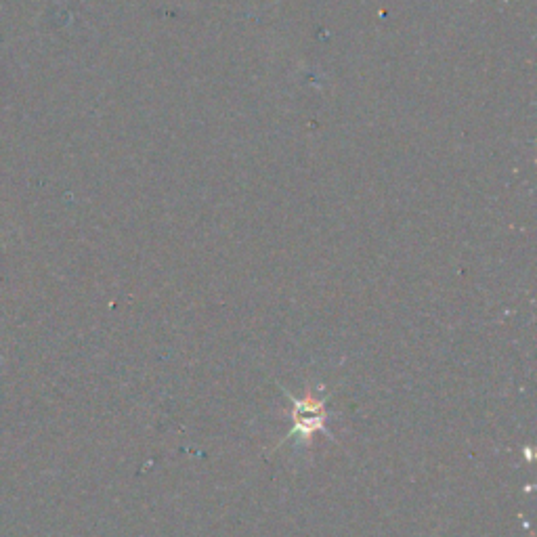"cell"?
Segmentation results:
<instances>
[{
    "label": "cell",
    "instance_id": "6da1fadb",
    "mask_svg": "<svg viewBox=\"0 0 537 537\" xmlns=\"http://www.w3.org/2000/svg\"><path fill=\"white\" fill-rule=\"evenodd\" d=\"M288 397L294 401V410H292V418H294V428L290 431V437L300 435V441H309L317 431L319 433H328L326 428V405L321 399H313V397H305L303 401L294 399L290 393Z\"/></svg>",
    "mask_w": 537,
    "mask_h": 537
}]
</instances>
